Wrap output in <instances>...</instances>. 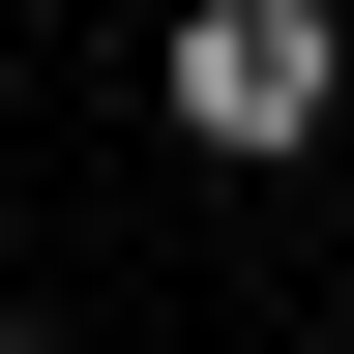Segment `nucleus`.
<instances>
[{
	"instance_id": "nucleus-2",
	"label": "nucleus",
	"mask_w": 354,
	"mask_h": 354,
	"mask_svg": "<svg viewBox=\"0 0 354 354\" xmlns=\"http://www.w3.org/2000/svg\"><path fill=\"white\" fill-rule=\"evenodd\" d=\"M0 354H59V325H0Z\"/></svg>"
},
{
	"instance_id": "nucleus-1",
	"label": "nucleus",
	"mask_w": 354,
	"mask_h": 354,
	"mask_svg": "<svg viewBox=\"0 0 354 354\" xmlns=\"http://www.w3.org/2000/svg\"><path fill=\"white\" fill-rule=\"evenodd\" d=\"M148 88H177V148H236V177H266V148H325L354 0H177V59H148Z\"/></svg>"
}]
</instances>
